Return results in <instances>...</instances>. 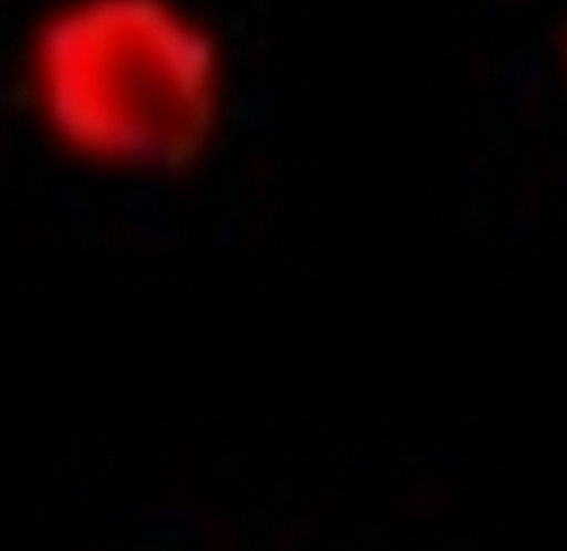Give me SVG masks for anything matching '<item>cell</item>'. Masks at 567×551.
Wrapping results in <instances>:
<instances>
[{
	"label": "cell",
	"instance_id": "obj_1",
	"mask_svg": "<svg viewBox=\"0 0 567 551\" xmlns=\"http://www.w3.org/2000/svg\"><path fill=\"white\" fill-rule=\"evenodd\" d=\"M49 122L79 152L140 169L199 159L217 118V56L162 0H94L41 39Z\"/></svg>",
	"mask_w": 567,
	"mask_h": 551
}]
</instances>
